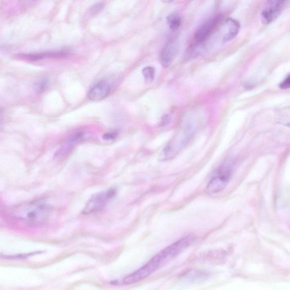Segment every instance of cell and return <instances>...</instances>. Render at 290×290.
<instances>
[{
	"instance_id": "8",
	"label": "cell",
	"mask_w": 290,
	"mask_h": 290,
	"mask_svg": "<svg viewBox=\"0 0 290 290\" xmlns=\"http://www.w3.org/2000/svg\"><path fill=\"white\" fill-rule=\"evenodd\" d=\"M179 44L177 40H171L164 47L161 54V63L165 68L173 63L178 54Z\"/></svg>"
},
{
	"instance_id": "17",
	"label": "cell",
	"mask_w": 290,
	"mask_h": 290,
	"mask_svg": "<svg viewBox=\"0 0 290 290\" xmlns=\"http://www.w3.org/2000/svg\"><path fill=\"white\" fill-rule=\"evenodd\" d=\"M170 121V117L169 115H165L163 118L162 121H161V123L163 126H165L166 123H168Z\"/></svg>"
},
{
	"instance_id": "6",
	"label": "cell",
	"mask_w": 290,
	"mask_h": 290,
	"mask_svg": "<svg viewBox=\"0 0 290 290\" xmlns=\"http://www.w3.org/2000/svg\"><path fill=\"white\" fill-rule=\"evenodd\" d=\"M284 1H269L266 3L261 13L263 21L268 24L274 21L280 15L285 6Z\"/></svg>"
},
{
	"instance_id": "16",
	"label": "cell",
	"mask_w": 290,
	"mask_h": 290,
	"mask_svg": "<svg viewBox=\"0 0 290 290\" xmlns=\"http://www.w3.org/2000/svg\"><path fill=\"white\" fill-rule=\"evenodd\" d=\"M47 86V81L46 80H41L37 84V89L39 92L44 91L46 89Z\"/></svg>"
},
{
	"instance_id": "4",
	"label": "cell",
	"mask_w": 290,
	"mask_h": 290,
	"mask_svg": "<svg viewBox=\"0 0 290 290\" xmlns=\"http://www.w3.org/2000/svg\"><path fill=\"white\" fill-rule=\"evenodd\" d=\"M116 194V190L111 188L94 194L86 205L82 213L84 215H89L102 210L115 196Z\"/></svg>"
},
{
	"instance_id": "9",
	"label": "cell",
	"mask_w": 290,
	"mask_h": 290,
	"mask_svg": "<svg viewBox=\"0 0 290 290\" xmlns=\"http://www.w3.org/2000/svg\"><path fill=\"white\" fill-rule=\"evenodd\" d=\"M223 25L225 27V32H226L223 37V42H228L234 39L240 30L239 22L234 19L228 18L223 22Z\"/></svg>"
},
{
	"instance_id": "3",
	"label": "cell",
	"mask_w": 290,
	"mask_h": 290,
	"mask_svg": "<svg viewBox=\"0 0 290 290\" xmlns=\"http://www.w3.org/2000/svg\"><path fill=\"white\" fill-rule=\"evenodd\" d=\"M233 173V164L227 161L216 171L209 182L206 190L209 193H217L223 191L230 182Z\"/></svg>"
},
{
	"instance_id": "5",
	"label": "cell",
	"mask_w": 290,
	"mask_h": 290,
	"mask_svg": "<svg viewBox=\"0 0 290 290\" xmlns=\"http://www.w3.org/2000/svg\"><path fill=\"white\" fill-rule=\"evenodd\" d=\"M220 17H213L198 28L195 32L193 38V47L197 49L198 47H200L209 39L213 32L215 31L218 23L220 21Z\"/></svg>"
},
{
	"instance_id": "14",
	"label": "cell",
	"mask_w": 290,
	"mask_h": 290,
	"mask_svg": "<svg viewBox=\"0 0 290 290\" xmlns=\"http://www.w3.org/2000/svg\"><path fill=\"white\" fill-rule=\"evenodd\" d=\"M103 8V4L102 3H98L95 6H94L91 9V13L93 15H96V14H98L102 10Z\"/></svg>"
},
{
	"instance_id": "1",
	"label": "cell",
	"mask_w": 290,
	"mask_h": 290,
	"mask_svg": "<svg viewBox=\"0 0 290 290\" xmlns=\"http://www.w3.org/2000/svg\"><path fill=\"white\" fill-rule=\"evenodd\" d=\"M179 255L180 250L178 246L171 244L155 255L139 269L122 278L120 283L122 285H128L140 282L149 277Z\"/></svg>"
},
{
	"instance_id": "10",
	"label": "cell",
	"mask_w": 290,
	"mask_h": 290,
	"mask_svg": "<svg viewBox=\"0 0 290 290\" xmlns=\"http://www.w3.org/2000/svg\"><path fill=\"white\" fill-rule=\"evenodd\" d=\"M110 89L108 84L104 82L99 83L90 90L88 97L93 101H101L108 96Z\"/></svg>"
},
{
	"instance_id": "2",
	"label": "cell",
	"mask_w": 290,
	"mask_h": 290,
	"mask_svg": "<svg viewBox=\"0 0 290 290\" xmlns=\"http://www.w3.org/2000/svg\"><path fill=\"white\" fill-rule=\"evenodd\" d=\"M49 215V206L42 199L22 203L14 208L12 211V215L14 217L30 225L42 224Z\"/></svg>"
},
{
	"instance_id": "18",
	"label": "cell",
	"mask_w": 290,
	"mask_h": 290,
	"mask_svg": "<svg viewBox=\"0 0 290 290\" xmlns=\"http://www.w3.org/2000/svg\"><path fill=\"white\" fill-rule=\"evenodd\" d=\"M2 120H3V115H2V112L1 111V109H0V125H1Z\"/></svg>"
},
{
	"instance_id": "12",
	"label": "cell",
	"mask_w": 290,
	"mask_h": 290,
	"mask_svg": "<svg viewBox=\"0 0 290 290\" xmlns=\"http://www.w3.org/2000/svg\"><path fill=\"white\" fill-rule=\"evenodd\" d=\"M142 74L145 79L147 83H151L153 81L155 78V69L151 66H147L142 70Z\"/></svg>"
},
{
	"instance_id": "7",
	"label": "cell",
	"mask_w": 290,
	"mask_h": 290,
	"mask_svg": "<svg viewBox=\"0 0 290 290\" xmlns=\"http://www.w3.org/2000/svg\"><path fill=\"white\" fill-rule=\"evenodd\" d=\"M85 133L82 132H78L71 136L56 151L55 157L58 159L65 158L72 151L74 147L83 139Z\"/></svg>"
},
{
	"instance_id": "13",
	"label": "cell",
	"mask_w": 290,
	"mask_h": 290,
	"mask_svg": "<svg viewBox=\"0 0 290 290\" xmlns=\"http://www.w3.org/2000/svg\"><path fill=\"white\" fill-rule=\"evenodd\" d=\"M290 75L288 74L286 78L279 85V88L282 90H287L289 88Z\"/></svg>"
},
{
	"instance_id": "11",
	"label": "cell",
	"mask_w": 290,
	"mask_h": 290,
	"mask_svg": "<svg viewBox=\"0 0 290 290\" xmlns=\"http://www.w3.org/2000/svg\"><path fill=\"white\" fill-rule=\"evenodd\" d=\"M168 24L170 29L173 31H177L181 25L182 20L178 13H172L167 18Z\"/></svg>"
},
{
	"instance_id": "15",
	"label": "cell",
	"mask_w": 290,
	"mask_h": 290,
	"mask_svg": "<svg viewBox=\"0 0 290 290\" xmlns=\"http://www.w3.org/2000/svg\"><path fill=\"white\" fill-rule=\"evenodd\" d=\"M117 135V133L116 132H111L106 133L105 135H104L103 136V139L106 140H112L115 139Z\"/></svg>"
}]
</instances>
